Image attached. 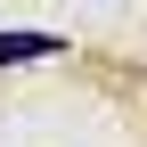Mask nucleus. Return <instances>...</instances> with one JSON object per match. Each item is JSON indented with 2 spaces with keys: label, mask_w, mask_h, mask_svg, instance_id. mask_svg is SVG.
I'll return each mask as SVG.
<instances>
[{
  "label": "nucleus",
  "mask_w": 147,
  "mask_h": 147,
  "mask_svg": "<svg viewBox=\"0 0 147 147\" xmlns=\"http://www.w3.org/2000/svg\"><path fill=\"white\" fill-rule=\"evenodd\" d=\"M57 49H65L57 33H33V25L25 33H0V65H41V57H57Z\"/></svg>",
  "instance_id": "1"
}]
</instances>
